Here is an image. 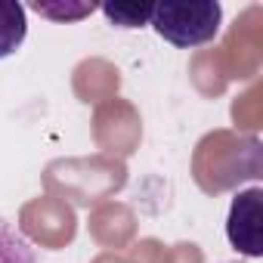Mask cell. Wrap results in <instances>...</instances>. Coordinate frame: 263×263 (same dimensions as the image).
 Returning a JSON list of instances; mask_svg holds the SVG:
<instances>
[{
	"label": "cell",
	"instance_id": "6da1fadb",
	"mask_svg": "<svg viewBox=\"0 0 263 263\" xmlns=\"http://www.w3.org/2000/svg\"><path fill=\"white\" fill-rule=\"evenodd\" d=\"M223 7L217 0H195V4H155L149 25L167 44L180 50H192L211 44L220 31Z\"/></svg>",
	"mask_w": 263,
	"mask_h": 263
},
{
	"label": "cell",
	"instance_id": "7a4b0ae2",
	"mask_svg": "<svg viewBox=\"0 0 263 263\" xmlns=\"http://www.w3.org/2000/svg\"><path fill=\"white\" fill-rule=\"evenodd\" d=\"M260 223H263V192L245 189L232 198L229 208V220H226V235L229 245L248 257H260Z\"/></svg>",
	"mask_w": 263,
	"mask_h": 263
},
{
	"label": "cell",
	"instance_id": "3957f363",
	"mask_svg": "<svg viewBox=\"0 0 263 263\" xmlns=\"http://www.w3.org/2000/svg\"><path fill=\"white\" fill-rule=\"evenodd\" d=\"M28 34V19H25V7L16 0H0V59L13 56Z\"/></svg>",
	"mask_w": 263,
	"mask_h": 263
},
{
	"label": "cell",
	"instance_id": "277c9868",
	"mask_svg": "<svg viewBox=\"0 0 263 263\" xmlns=\"http://www.w3.org/2000/svg\"><path fill=\"white\" fill-rule=\"evenodd\" d=\"M0 263H37L28 238L4 217H0Z\"/></svg>",
	"mask_w": 263,
	"mask_h": 263
},
{
	"label": "cell",
	"instance_id": "5b68a950",
	"mask_svg": "<svg viewBox=\"0 0 263 263\" xmlns=\"http://www.w3.org/2000/svg\"><path fill=\"white\" fill-rule=\"evenodd\" d=\"M152 7L155 4H102L99 10L115 28H143L152 19Z\"/></svg>",
	"mask_w": 263,
	"mask_h": 263
},
{
	"label": "cell",
	"instance_id": "8992f818",
	"mask_svg": "<svg viewBox=\"0 0 263 263\" xmlns=\"http://www.w3.org/2000/svg\"><path fill=\"white\" fill-rule=\"evenodd\" d=\"M31 10L34 13H41V16H47V19H53V22H74V19H84V16H90L93 10H96V4H74V7H53V4H31Z\"/></svg>",
	"mask_w": 263,
	"mask_h": 263
}]
</instances>
